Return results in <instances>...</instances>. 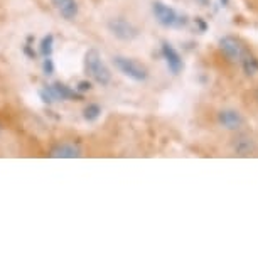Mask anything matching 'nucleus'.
<instances>
[{"label":"nucleus","mask_w":258,"mask_h":258,"mask_svg":"<svg viewBox=\"0 0 258 258\" xmlns=\"http://www.w3.org/2000/svg\"><path fill=\"white\" fill-rule=\"evenodd\" d=\"M42 68H44L46 75H52V73H54V64H52V59H49V57H46V59H44V64H42Z\"/></svg>","instance_id":"15"},{"label":"nucleus","mask_w":258,"mask_h":258,"mask_svg":"<svg viewBox=\"0 0 258 258\" xmlns=\"http://www.w3.org/2000/svg\"><path fill=\"white\" fill-rule=\"evenodd\" d=\"M220 2L223 4V6H228V2H230V0H220Z\"/></svg>","instance_id":"17"},{"label":"nucleus","mask_w":258,"mask_h":258,"mask_svg":"<svg viewBox=\"0 0 258 258\" xmlns=\"http://www.w3.org/2000/svg\"><path fill=\"white\" fill-rule=\"evenodd\" d=\"M154 16L155 19L165 27H174V26H184L186 24V17H179L177 12L172 7L165 6L162 2H154Z\"/></svg>","instance_id":"4"},{"label":"nucleus","mask_w":258,"mask_h":258,"mask_svg":"<svg viewBox=\"0 0 258 258\" xmlns=\"http://www.w3.org/2000/svg\"><path fill=\"white\" fill-rule=\"evenodd\" d=\"M78 90H80V91H88V90H91V83L90 81H80V85H78Z\"/></svg>","instance_id":"16"},{"label":"nucleus","mask_w":258,"mask_h":258,"mask_svg":"<svg viewBox=\"0 0 258 258\" xmlns=\"http://www.w3.org/2000/svg\"><path fill=\"white\" fill-rule=\"evenodd\" d=\"M101 115V108H100V105H95V103H91L88 105L85 108V111H83V116H85V120L86 121H95V120H98V116Z\"/></svg>","instance_id":"13"},{"label":"nucleus","mask_w":258,"mask_h":258,"mask_svg":"<svg viewBox=\"0 0 258 258\" xmlns=\"http://www.w3.org/2000/svg\"><path fill=\"white\" fill-rule=\"evenodd\" d=\"M85 70L101 86H106L111 81V73L108 68L105 66V62L101 61V56L98 51L90 49L85 54Z\"/></svg>","instance_id":"1"},{"label":"nucleus","mask_w":258,"mask_h":258,"mask_svg":"<svg viewBox=\"0 0 258 258\" xmlns=\"http://www.w3.org/2000/svg\"><path fill=\"white\" fill-rule=\"evenodd\" d=\"M253 149H255V145H253L251 142V139H248V137H238L236 139V142H235V150H236V154H240V155H248V154H251L253 152Z\"/></svg>","instance_id":"12"},{"label":"nucleus","mask_w":258,"mask_h":258,"mask_svg":"<svg viewBox=\"0 0 258 258\" xmlns=\"http://www.w3.org/2000/svg\"><path fill=\"white\" fill-rule=\"evenodd\" d=\"M113 64L121 75L128 76L134 81H145L149 78V71L142 62H139L137 59L132 57H125V56H115L113 57Z\"/></svg>","instance_id":"2"},{"label":"nucleus","mask_w":258,"mask_h":258,"mask_svg":"<svg viewBox=\"0 0 258 258\" xmlns=\"http://www.w3.org/2000/svg\"><path fill=\"white\" fill-rule=\"evenodd\" d=\"M218 120H220V123L225 126L226 130H236L240 128L241 123H243V116L240 111L236 110H221L220 113H218Z\"/></svg>","instance_id":"7"},{"label":"nucleus","mask_w":258,"mask_h":258,"mask_svg":"<svg viewBox=\"0 0 258 258\" xmlns=\"http://www.w3.org/2000/svg\"><path fill=\"white\" fill-rule=\"evenodd\" d=\"M52 42H54V37L51 36H46L44 39L41 41V47H39V51H41V54L44 57H49L51 52H52Z\"/></svg>","instance_id":"14"},{"label":"nucleus","mask_w":258,"mask_h":258,"mask_svg":"<svg viewBox=\"0 0 258 258\" xmlns=\"http://www.w3.org/2000/svg\"><path fill=\"white\" fill-rule=\"evenodd\" d=\"M220 51L225 54V57L231 62L241 61V57L245 56L246 47L241 44V41H238L233 36H225L220 39Z\"/></svg>","instance_id":"5"},{"label":"nucleus","mask_w":258,"mask_h":258,"mask_svg":"<svg viewBox=\"0 0 258 258\" xmlns=\"http://www.w3.org/2000/svg\"><path fill=\"white\" fill-rule=\"evenodd\" d=\"M51 157L54 159H76L81 155V149L75 144H57L56 147H52L51 150Z\"/></svg>","instance_id":"8"},{"label":"nucleus","mask_w":258,"mask_h":258,"mask_svg":"<svg viewBox=\"0 0 258 258\" xmlns=\"http://www.w3.org/2000/svg\"><path fill=\"white\" fill-rule=\"evenodd\" d=\"M108 31L120 41H134L139 36V29L123 17H113L108 21Z\"/></svg>","instance_id":"3"},{"label":"nucleus","mask_w":258,"mask_h":258,"mask_svg":"<svg viewBox=\"0 0 258 258\" xmlns=\"http://www.w3.org/2000/svg\"><path fill=\"white\" fill-rule=\"evenodd\" d=\"M51 91L52 95H54L56 100H71V98H80V95L75 93L73 90L68 88L66 85H62V83H54V85L51 86Z\"/></svg>","instance_id":"10"},{"label":"nucleus","mask_w":258,"mask_h":258,"mask_svg":"<svg viewBox=\"0 0 258 258\" xmlns=\"http://www.w3.org/2000/svg\"><path fill=\"white\" fill-rule=\"evenodd\" d=\"M162 56H164L165 62H167V68L174 73V75H179V73L182 71V68H184L182 57L179 56V52L174 49V46L167 41L162 42Z\"/></svg>","instance_id":"6"},{"label":"nucleus","mask_w":258,"mask_h":258,"mask_svg":"<svg viewBox=\"0 0 258 258\" xmlns=\"http://www.w3.org/2000/svg\"><path fill=\"white\" fill-rule=\"evenodd\" d=\"M54 9L59 12V16L66 21H73L78 16V4L76 0H51Z\"/></svg>","instance_id":"9"},{"label":"nucleus","mask_w":258,"mask_h":258,"mask_svg":"<svg viewBox=\"0 0 258 258\" xmlns=\"http://www.w3.org/2000/svg\"><path fill=\"white\" fill-rule=\"evenodd\" d=\"M240 62L243 66V71H245L248 76H253V75H256V73H258V59L251 54L250 51L245 52V56L241 57Z\"/></svg>","instance_id":"11"}]
</instances>
